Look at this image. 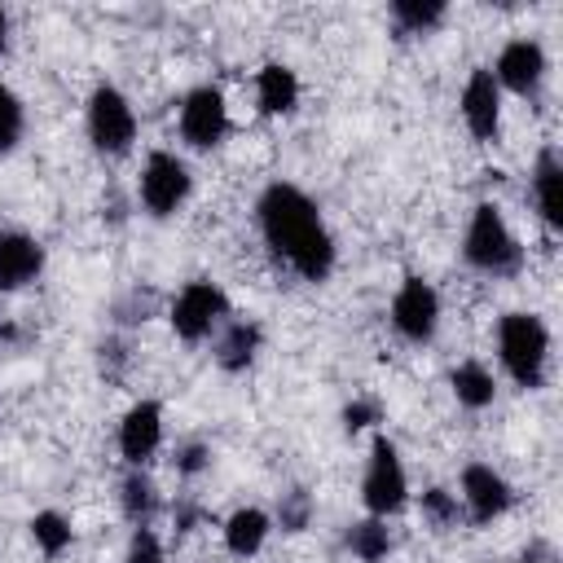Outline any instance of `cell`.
I'll return each mask as SVG.
<instances>
[{
    "label": "cell",
    "instance_id": "1",
    "mask_svg": "<svg viewBox=\"0 0 563 563\" xmlns=\"http://www.w3.org/2000/svg\"><path fill=\"white\" fill-rule=\"evenodd\" d=\"M255 224L264 246L303 282H325L334 273L339 246L334 233L321 216V207L290 180H273L260 198H255Z\"/></svg>",
    "mask_w": 563,
    "mask_h": 563
},
{
    "label": "cell",
    "instance_id": "2",
    "mask_svg": "<svg viewBox=\"0 0 563 563\" xmlns=\"http://www.w3.org/2000/svg\"><path fill=\"white\" fill-rule=\"evenodd\" d=\"M462 260L475 273L493 277V282L515 277L523 268V242L515 238V229L506 224L497 202H488V198L475 202V211L466 220V233H462Z\"/></svg>",
    "mask_w": 563,
    "mask_h": 563
},
{
    "label": "cell",
    "instance_id": "3",
    "mask_svg": "<svg viewBox=\"0 0 563 563\" xmlns=\"http://www.w3.org/2000/svg\"><path fill=\"white\" fill-rule=\"evenodd\" d=\"M497 361L515 387L537 391L550 374V325L537 312H506L497 321Z\"/></svg>",
    "mask_w": 563,
    "mask_h": 563
},
{
    "label": "cell",
    "instance_id": "4",
    "mask_svg": "<svg viewBox=\"0 0 563 563\" xmlns=\"http://www.w3.org/2000/svg\"><path fill=\"white\" fill-rule=\"evenodd\" d=\"M84 128H88L92 150L106 154V158H123L136 145V132H141L128 92L114 88V84H97L88 92V101H84Z\"/></svg>",
    "mask_w": 563,
    "mask_h": 563
},
{
    "label": "cell",
    "instance_id": "5",
    "mask_svg": "<svg viewBox=\"0 0 563 563\" xmlns=\"http://www.w3.org/2000/svg\"><path fill=\"white\" fill-rule=\"evenodd\" d=\"M361 501L374 519H391L409 506V475H405L400 449L387 435L369 440V457H365V475H361Z\"/></svg>",
    "mask_w": 563,
    "mask_h": 563
},
{
    "label": "cell",
    "instance_id": "6",
    "mask_svg": "<svg viewBox=\"0 0 563 563\" xmlns=\"http://www.w3.org/2000/svg\"><path fill=\"white\" fill-rule=\"evenodd\" d=\"M229 317H233V312H229V295H224L216 282H207V277L185 282V286L176 290V299L167 303V321H172V334H176L180 343H202V339H211Z\"/></svg>",
    "mask_w": 563,
    "mask_h": 563
},
{
    "label": "cell",
    "instance_id": "7",
    "mask_svg": "<svg viewBox=\"0 0 563 563\" xmlns=\"http://www.w3.org/2000/svg\"><path fill=\"white\" fill-rule=\"evenodd\" d=\"M189 189H194V176H189V163H185L180 154L154 150V154L141 163L136 198H141L145 216H154V220L176 216V211L189 202Z\"/></svg>",
    "mask_w": 563,
    "mask_h": 563
},
{
    "label": "cell",
    "instance_id": "8",
    "mask_svg": "<svg viewBox=\"0 0 563 563\" xmlns=\"http://www.w3.org/2000/svg\"><path fill=\"white\" fill-rule=\"evenodd\" d=\"M387 317H391V330L405 343H413V347L431 343L435 330H440V295H435V286L427 277H405L396 286V295H391Z\"/></svg>",
    "mask_w": 563,
    "mask_h": 563
},
{
    "label": "cell",
    "instance_id": "9",
    "mask_svg": "<svg viewBox=\"0 0 563 563\" xmlns=\"http://www.w3.org/2000/svg\"><path fill=\"white\" fill-rule=\"evenodd\" d=\"M176 128H180V141L194 145V150H211L224 141L229 132V106H224V92L211 88V84H198L180 97V114H176Z\"/></svg>",
    "mask_w": 563,
    "mask_h": 563
},
{
    "label": "cell",
    "instance_id": "10",
    "mask_svg": "<svg viewBox=\"0 0 563 563\" xmlns=\"http://www.w3.org/2000/svg\"><path fill=\"white\" fill-rule=\"evenodd\" d=\"M457 501H462V515L484 528V523L501 519V515L515 506V488H510V479H506L501 471H493L488 462H466V466H462V493H457Z\"/></svg>",
    "mask_w": 563,
    "mask_h": 563
},
{
    "label": "cell",
    "instance_id": "11",
    "mask_svg": "<svg viewBox=\"0 0 563 563\" xmlns=\"http://www.w3.org/2000/svg\"><path fill=\"white\" fill-rule=\"evenodd\" d=\"M488 70H493V79H497L501 92L537 97L541 84H545L550 62H545V48H541L532 35H519V40H506V44H501V53H497V62H493Z\"/></svg>",
    "mask_w": 563,
    "mask_h": 563
},
{
    "label": "cell",
    "instance_id": "12",
    "mask_svg": "<svg viewBox=\"0 0 563 563\" xmlns=\"http://www.w3.org/2000/svg\"><path fill=\"white\" fill-rule=\"evenodd\" d=\"M457 110H462V123H466V132L475 141H484V145L497 141V132H501V88H497V79H493L488 66H475L466 75L462 97H457Z\"/></svg>",
    "mask_w": 563,
    "mask_h": 563
},
{
    "label": "cell",
    "instance_id": "13",
    "mask_svg": "<svg viewBox=\"0 0 563 563\" xmlns=\"http://www.w3.org/2000/svg\"><path fill=\"white\" fill-rule=\"evenodd\" d=\"M163 444V405L158 400H136L119 418V453L128 466H145Z\"/></svg>",
    "mask_w": 563,
    "mask_h": 563
},
{
    "label": "cell",
    "instance_id": "14",
    "mask_svg": "<svg viewBox=\"0 0 563 563\" xmlns=\"http://www.w3.org/2000/svg\"><path fill=\"white\" fill-rule=\"evenodd\" d=\"M44 273V246L40 238L22 229H0V295L26 290Z\"/></svg>",
    "mask_w": 563,
    "mask_h": 563
},
{
    "label": "cell",
    "instance_id": "15",
    "mask_svg": "<svg viewBox=\"0 0 563 563\" xmlns=\"http://www.w3.org/2000/svg\"><path fill=\"white\" fill-rule=\"evenodd\" d=\"M260 347H264V325L251 321V317H229V321L211 334V356H216V365L229 369V374H242V369L260 356Z\"/></svg>",
    "mask_w": 563,
    "mask_h": 563
},
{
    "label": "cell",
    "instance_id": "16",
    "mask_svg": "<svg viewBox=\"0 0 563 563\" xmlns=\"http://www.w3.org/2000/svg\"><path fill=\"white\" fill-rule=\"evenodd\" d=\"M532 202L550 233L563 229V158L554 145H545L532 163Z\"/></svg>",
    "mask_w": 563,
    "mask_h": 563
},
{
    "label": "cell",
    "instance_id": "17",
    "mask_svg": "<svg viewBox=\"0 0 563 563\" xmlns=\"http://www.w3.org/2000/svg\"><path fill=\"white\" fill-rule=\"evenodd\" d=\"M255 106L268 119L295 114V106H299V75L286 62H264L255 70Z\"/></svg>",
    "mask_w": 563,
    "mask_h": 563
},
{
    "label": "cell",
    "instance_id": "18",
    "mask_svg": "<svg viewBox=\"0 0 563 563\" xmlns=\"http://www.w3.org/2000/svg\"><path fill=\"white\" fill-rule=\"evenodd\" d=\"M220 532H224V550H229L233 559H255V554L264 550L268 532H273V515L260 510V506H238V510L224 519Z\"/></svg>",
    "mask_w": 563,
    "mask_h": 563
},
{
    "label": "cell",
    "instance_id": "19",
    "mask_svg": "<svg viewBox=\"0 0 563 563\" xmlns=\"http://www.w3.org/2000/svg\"><path fill=\"white\" fill-rule=\"evenodd\" d=\"M449 391L462 409H488L497 400V378L484 361H457L449 369Z\"/></svg>",
    "mask_w": 563,
    "mask_h": 563
},
{
    "label": "cell",
    "instance_id": "20",
    "mask_svg": "<svg viewBox=\"0 0 563 563\" xmlns=\"http://www.w3.org/2000/svg\"><path fill=\"white\" fill-rule=\"evenodd\" d=\"M119 506L132 519V528H150V519L158 515V484L145 475V466H132L119 484Z\"/></svg>",
    "mask_w": 563,
    "mask_h": 563
},
{
    "label": "cell",
    "instance_id": "21",
    "mask_svg": "<svg viewBox=\"0 0 563 563\" xmlns=\"http://www.w3.org/2000/svg\"><path fill=\"white\" fill-rule=\"evenodd\" d=\"M343 541H347L352 559H361V563H383L391 554V528H387V519H374V515L356 519Z\"/></svg>",
    "mask_w": 563,
    "mask_h": 563
},
{
    "label": "cell",
    "instance_id": "22",
    "mask_svg": "<svg viewBox=\"0 0 563 563\" xmlns=\"http://www.w3.org/2000/svg\"><path fill=\"white\" fill-rule=\"evenodd\" d=\"M391 22H396V31L400 35H427V31H435L440 22H444V4L440 0H391Z\"/></svg>",
    "mask_w": 563,
    "mask_h": 563
},
{
    "label": "cell",
    "instance_id": "23",
    "mask_svg": "<svg viewBox=\"0 0 563 563\" xmlns=\"http://www.w3.org/2000/svg\"><path fill=\"white\" fill-rule=\"evenodd\" d=\"M418 515H422V523H427L431 532H453V528L466 519L457 493H449L444 484H431V488L418 497Z\"/></svg>",
    "mask_w": 563,
    "mask_h": 563
},
{
    "label": "cell",
    "instance_id": "24",
    "mask_svg": "<svg viewBox=\"0 0 563 563\" xmlns=\"http://www.w3.org/2000/svg\"><path fill=\"white\" fill-rule=\"evenodd\" d=\"M31 541L40 545V554L57 559V554L75 541V528H70V519H66L62 510H35V515H31Z\"/></svg>",
    "mask_w": 563,
    "mask_h": 563
},
{
    "label": "cell",
    "instance_id": "25",
    "mask_svg": "<svg viewBox=\"0 0 563 563\" xmlns=\"http://www.w3.org/2000/svg\"><path fill=\"white\" fill-rule=\"evenodd\" d=\"M312 515H317L312 493H308V488H286V493L277 497V515H273V523H277L282 532H303V528L312 523Z\"/></svg>",
    "mask_w": 563,
    "mask_h": 563
},
{
    "label": "cell",
    "instance_id": "26",
    "mask_svg": "<svg viewBox=\"0 0 563 563\" xmlns=\"http://www.w3.org/2000/svg\"><path fill=\"white\" fill-rule=\"evenodd\" d=\"M26 132V106L22 97L0 79V154H9Z\"/></svg>",
    "mask_w": 563,
    "mask_h": 563
},
{
    "label": "cell",
    "instance_id": "27",
    "mask_svg": "<svg viewBox=\"0 0 563 563\" xmlns=\"http://www.w3.org/2000/svg\"><path fill=\"white\" fill-rule=\"evenodd\" d=\"M128 365H132V352H128V343L119 334H110V339L97 343V369H101L106 383H123Z\"/></svg>",
    "mask_w": 563,
    "mask_h": 563
},
{
    "label": "cell",
    "instance_id": "28",
    "mask_svg": "<svg viewBox=\"0 0 563 563\" xmlns=\"http://www.w3.org/2000/svg\"><path fill=\"white\" fill-rule=\"evenodd\" d=\"M123 563H163V541L154 528H132L128 537V550H123Z\"/></svg>",
    "mask_w": 563,
    "mask_h": 563
},
{
    "label": "cell",
    "instance_id": "29",
    "mask_svg": "<svg viewBox=\"0 0 563 563\" xmlns=\"http://www.w3.org/2000/svg\"><path fill=\"white\" fill-rule=\"evenodd\" d=\"M207 466H211V444H207V440H185V444L176 449V475L194 479V475H202Z\"/></svg>",
    "mask_w": 563,
    "mask_h": 563
},
{
    "label": "cell",
    "instance_id": "30",
    "mask_svg": "<svg viewBox=\"0 0 563 563\" xmlns=\"http://www.w3.org/2000/svg\"><path fill=\"white\" fill-rule=\"evenodd\" d=\"M150 303H154V299H150V295L141 299V286H136V290H132L128 299H119V303H114V317H119L123 325H136V321H145V312H150Z\"/></svg>",
    "mask_w": 563,
    "mask_h": 563
},
{
    "label": "cell",
    "instance_id": "31",
    "mask_svg": "<svg viewBox=\"0 0 563 563\" xmlns=\"http://www.w3.org/2000/svg\"><path fill=\"white\" fill-rule=\"evenodd\" d=\"M369 422H378V405H374V400H352V405L343 409V427H347V431H365Z\"/></svg>",
    "mask_w": 563,
    "mask_h": 563
},
{
    "label": "cell",
    "instance_id": "32",
    "mask_svg": "<svg viewBox=\"0 0 563 563\" xmlns=\"http://www.w3.org/2000/svg\"><path fill=\"white\" fill-rule=\"evenodd\" d=\"M172 519H176V532H194V523H198V506L180 501V506L172 510Z\"/></svg>",
    "mask_w": 563,
    "mask_h": 563
},
{
    "label": "cell",
    "instance_id": "33",
    "mask_svg": "<svg viewBox=\"0 0 563 563\" xmlns=\"http://www.w3.org/2000/svg\"><path fill=\"white\" fill-rule=\"evenodd\" d=\"M523 563H554V545H545V541H532V545L523 550Z\"/></svg>",
    "mask_w": 563,
    "mask_h": 563
},
{
    "label": "cell",
    "instance_id": "34",
    "mask_svg": "<svg viewBox=\"0 0 563 563\" xmlns=\"http://www.w3.org/2000/svg\"><path fill=\"white\" fill-rule=\"evenodd\" d=\"M13 339H18V325H13V317H9V308L0 299V343H13Z\"/></svg>",
    "mask_w": 563,
    "mask_h": 563
},
{
    "label": "cell",
    "instance_id": "35",
    "mask_svg": "<svg viewBox=\"0 0 563 563\" xmlns=\"http://www.w3.org/2000/svg\"><path fill=\"white\" fill-rule=\"evenodd\" d=\"M4 48H9V9L0 4V57H4Z\"/></svg>",
    "mask_w": 563,
    "mask_h": 563
}]
</instances>
